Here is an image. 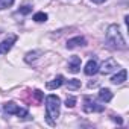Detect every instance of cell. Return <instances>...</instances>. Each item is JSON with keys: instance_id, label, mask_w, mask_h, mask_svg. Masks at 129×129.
I'll use <instances>...</instances> for the list:
<instances>
[{"instance_id": "cell-1", "label": "cell", "mask_w": 129, "mask_h": 129, "mask_svg": "<svg viewBox=\"0 0 129 129\" xmlns=\"http://www.w3.org/2000/svg\"><path fill=\"white\" fill-rule=\"evenodd\" d=\"M59 106H61V100L58 96L50 94L46 99V117H47V123L49 124H55L58 115H59Z\"/></svg>"}, {"instance_id": "cell-2", "label": "cell", "mask_w": 129, "mask_h": 129, "mask_svg": "<svg viewBox=\"0 0 129 129\" xmlns=\"http://www.w3.org/2000/svg\"><path fill=\"white\" fill-rule=\"evenodd\" d=\"M106 43L114 49H120V50L126 49V41H124L118 26H115V24H111L108 27V30H106Z\"/></svg>"}, {"instance_id": "cell-3", "label": "cell", "mask_w": 129, "mask_h": 129, "mask_svg": "<svg viewBox=\"0 0 129 129\" xmlns=\"http://www.w3.org/2000/svg\"><path fill=\"white\" fill-rule=\"evenodd\" d=\"M84 111L85 112H102L103 111V105H99L93 99L85 97V100H84Z\"/></svg>"}, {"instance_id": "cell-4", "label": "cell", "mask_w": 129, "mask_h": 129, "mask_svg": "<svg viewBox=\"0 0 129 129\" xmlns=\"http://www.w3.org/2000/svg\"><path fill=\"white\" fill-rule=\"evenodd\" d=\"M114 70H117V62L114 59H106L103 64H102V67H99V72L102 75H109L112 73Z\"/></svg>"}, {"instance_id": "cell-5", "label": "cell", "mask_w": 129, "mask_h": 129, "mask_svg": "<svg viewBox=\"0 0 129 129\" xmlns=\"http://www.w3.org/2000/svg\"><path fill=\"white\" fill-rule=\"evenodd\" d=\"M15 41H17V37H15V35H11L9 38H6L5 41L0 43V55H6V53L12 49V46H14Z\"/></svg>"}, {"instance_id": "cell-6", "label": "cell", "mask_w": 129, "mask_h": 129, "mask_svg": "<svg viewBox=\"0 0 129 129\" xmlns=\"http://www.w3.org/2000/svg\"><path fill=\"white\" fill-rule=\"evenodd\" d=\"M84 72H85L87 76H93V75H96V73L99 72V64H97V61H96V59H90V61L87 62V66H85Z\"/></svg>"}, {"instance_id": "cell-7", "label": "cell", "mask_w": 129, "mask_h": 129, "mask_svg": "<svg viewBox=\"0 0 129 129\" xmlns=\"http://www.w3.org/2000/svg\"><path fill=\"white\" fill-rule=\"evenodd\" d=\"M81 70V58L79 56H72L69 59V72L70 73H78Z\"/></svg>"}, {"instance_id": "cell-8", "label": "cell", "mask_w": 129, "mask_h": 129, "mask_svg": "<svg viewBox=\"0 0 129 129\" xmlns=\"http://www.w3.org/2000/svg\"><path fill=\"white\" fill-rule=\"evenodd\" d=\"M85 44H87L85 38H82V37H76V38H72V40L67 41V49H76V47H79V46H85Z\"/></svg>"}, {"instance_id": "cell-9", "label": "cell", "mask_w": 129, "mask_h": 129, "mask_svg": "<svg viewBox=\"0 0 129 129\" xmlns=\"http://www.w3.org/2000/svg\"><path fill=\"white\" fill-rule=\"evenodd\" d=\"M126 78H127V72L123 69V70H120L117 75H114V76H112L111 82H112V84H115V85H120V84H123V82L126 81Z\"/></svg>"}, {"instance_id": "cell-10", "label": "cell", "mask_w": 129, "mask_h": 129, "mask_svg": "<svg viewBox=\"0 0 129 129\" xmlns=\"http://www.w3.org/2000/svg\"><path fill=\"white\" fill-rule=\"evenodd\" d=\"M64 84V76H61V75H58L53 81H50V82H47V88L49 90H55V88H59L61 85Z\"/></svg>"}, {"instance_id": "cell-11", "label": "cell", "mask_w": 129, "mask_h": 129, "mask_svg": "<svg viewBox=\"0 0 129 129\" xmlns=\"http://www.w3.org/2000/svg\"><path fill=\"white\" fill-rule=\"evenodd\" d=\"M99 99H100L102 102H111V99H112V91H111L109 88H102V90L99 91Z\"/></svg>"}, {"instance_id": "cell-12", "label": "cell", "mask_w": 129, "mask_h": 129, "mask_svg": "<svg viewBox=\"0 0 129 129\" xmlns=\"http://www.w3.org/2000/svg\"><path fill=\"white\" fill-rule=\"evenodd\" d=\"M3 109H5V112H8V114H15L17 109H18V106H17L14 102H6V103L3 105Z\"/></svg>"}, {"instance_id": "cell-13", "label": "cell", "mask_w": 129, "mask_h": 129, "mask_svg": "<svg viewBox=\"0 0 129 129\" xmlns=\"http://www.w3.org/2000/svg\"><path fill=\"white\" fill-rule=\"evenodd\" d=\"M67 88L69 90H78V88H81V81L79 79H70L67 82Z\"/></svg>"}, {"instance_id": "cell-14", "label": "cell", "mask_w": 129, "mask_h": 129, "mask_svg": "<svg viewBox=\"0 0 129 129\" xmlns=\"http://www.w3.org/2000/svg\"><path fill=\"white\" fill-rule=\"evenodd\" d=\"M34 20H35L37 23H43V21L47 20V14H46V12H37V14L34 15Z\"/></svg>"}, {"instance_id": "cell-15", "label": "cell", "mask_w": 129, "mask_h": 129, "mask_svg": "<svg viewBox=\"0 0 129 129\" xmlns=\"http://www.w3.org/2000/svg\"><path fill=\"white\" fill-rule=\"evenodd\" d=\"M41 52H29L27 55H26V62H32V61H35L37 58H38V55H40Z\"/></svg>"}, {"instance_id": "cell-16", "label": "cell", "mask_w": 129, "mask_h": 129, "mask_svg": "<svg viewBox=\"0 0 129 129\" xmlns=\"http://www.w3.org/2000/svg\"><path fill=\"white\" fill-rule=\"evenodd\" d=\"M15 0H0V9H5V8H9L14 5Z\"/></svg>"}, {"instance_id": "cell-17", "label": "cell", "mask_w": 129, "mask_h": 129, "mask_svg": "<svg viewBox=\"0 0 129 129\" xmlns=\"http://www.w3.org/2000/svg\"><path fill=\"white\" fill-rule=\"evenodd\" d=\"M75 105H76V97L69 96V97H67V100H66V106H67V108H73Z\"/></svg>"}, {"instance_id": "cell-18", "label": "cell", "mask_w": 129, "mask_h": 129, "mask_svg": "<svg viewBox=\"0 0 129 129\" xmlns=\"http://www.w3.org/2000/svg\"><path fill=\"white\" fill-rule=\"evenodd\" d=\"M15 115H18L20 118H27V117H29L27 111H26V109H23V108H18V109H17V112H15Z\"/></svg>"}, {"instance_id": "cell-19", "label": "cell", "mask_w": 129, "mask_h": 129, "mask_svg": "<svg viewBox=\"0 0 129 129\" xmlns=\"http://www.w3.org/2000/svg\"><path fill=\"white\" fill-rule=\"evenodd\" d=\"M18 11H20V14L26 15V14H30V12H32V6H29V5H24V6H21Z\"/></svg>"}, {"instance_id": "cell-20", "label": "cell", "mask_w": 129, "mask_h": 129, "mask_svg": "<svg viewBox=\"0 0 129 129\" xmlns=\"http://www.w3.org/2000/svg\"><path fill=\"white\" fill-rule=\"evenodd\" d=\"M34 96L37 97V100H38V102H40V100L43 99V93H41L40 90H35V91H34Z\"/></svg>"}, {"instance_id": "cell-21", "label": "cell", "mask_w": 129, "mask_h": 129, "mask_svg": "<svg viewBox=\"0 0 129 129\" xmlns=\"http://www.w3.org/2000/svg\"><path fill=\"white\" fill-rule=\"evenodd\" d=\"M114 121H117L118 124H121V123H123V120H121V118H118V117H114Z\"/></svg>"}, {"instance_id": "cell-22", "label": "cell", "mask_w": 129, "mask_h": 129, "mask_svg": "<svg viewBox=\"0 0 129 129\" xmlns=\"http://www.w3.org/2000/svg\"><path fill=\"white\" fill-rule=\"evenodd\" d=\"M94 3H103V2H106V0H93Z\"/></svg>"}]
</instances>
